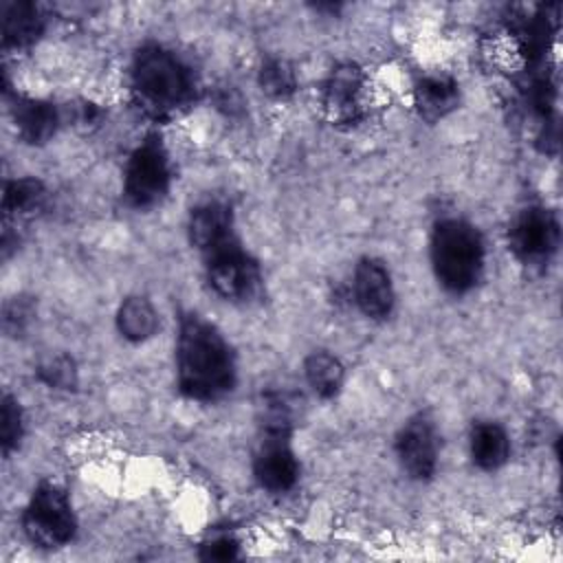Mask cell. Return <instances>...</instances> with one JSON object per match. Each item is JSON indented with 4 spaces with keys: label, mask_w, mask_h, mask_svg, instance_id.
<instances>
[{
    "label": "cell",
    "mask_w": 563,
    "mask_h": 563,
    "mask_svg": "<svg viewBox=\"0 0 563 563\" xmlns=\"http://www.w3.org/2000/svg\"><path fill=\"white\" fill-rule=\"evenodd\" d=\"M178 389L198 402H213L235 385V358L220 330L198 314H187L176 341Z\"/></svg>",
    "instance_id": "1"
},
{
    "label": "cell",
    "mask_w": 563,
    "mask_h": 563,
    "mask_svg": "<svg viewBox=\"0 0 563 563\" xmlns=\"http://www.w3.org/2000/svg\"><path fill=\"white\" fill-rule=\"evenodd\" d=\"M132 92L152 117H169L194 97L189 68L161 44H145L132 59Z\"/></svg>",
    "instance_id": "2"
},
{
    "label": "cell",
    "mask_w": 563,
    "mask_h": 563,
    "mask_svg": "<svg viewBox=\"0 0 563 563\" xmlns=\"http://www.w3.org/2000/svg\"><path fill=\"white\" fill-rule=\"evenodd\" d=\"M431 264L438 282L455 295L471 290L484 271L479 231L460 218H444L431 233Z\"/></svg>",
    "instance_id": "3"
},
{
    "label": "cell",
    "mask_w": 563,
    "mask_h": 563,
    "mask_svg": "<svg viewBox=\"0 0 563 563\" xmlns=\"http://www.w3.org/2000/svg\"><path fill=\"white\" fill-rule=\"evenodd\" d=\"M205 275L216 295L227 301H251L262 292L257 260L242 249L238 235L202 253Z\"/></svg>",
    "instance_id": "4"
},
{
    "label": "cell",
    "mask_w": 563,
    "mask_h": 563,
    "mask_svg": "<svg viewBox=\"0 0 563 563\" xmlns=\"http://www.w3.org/2000/svg\"><path fill=\"white\" fill-rule=\"evenodd\" d=\"M22 528L29 541L40 548H62L73 541L77 519L66 490L42 482L22 512Z\"/></svg>",
    "instance_id": "5"
},
{
    "label": "cell",
    "mask_w": 563,
    "mask_h": 563,
    "mask_svg": "<svg viewBox=\"0 0 563 563\" xmlns=\"http://www.w3.org/2000/svg\"><path fill=\"white\" fill-rule=\"evenodd\" d=\"M172 183V169L165 147L156 139L143 141L125 165L123 194L125 200L136 209H150L158 205Z\"/></svg>",
    "instance_id": "6"
},
{
    "label": "cell",
    "mask_w": 563,
    "mask_h": 563,
    "mask_svg": "<svg viewBox=\"0 0 563 563\" xmlns=\"http://www.w3.org/2000/svg\"><path fill=\"white\" fill-rule=\"evenodd\" d=\"M508 244L526 266H541L559 246V220L545 207L521 209L508 227Z\"/></svg>",
    "instance_id": "7"
},
{
    "label": "cell",
    "mask_w": 563,
    "mask_h": 563,
    "mask_svg": "<svg viewBox=\"0 0 563 563\" xmlns=\"http://www.w3.org/2000/svg\"><path fill=\"white\" fill-rule=\"evenodd\" d=\"M396 455L411 479H429L438 466V433L433 422L418 413L409 418L396 435Z\"/></svg>",
    "instance_id": "8"
},
{
    "label": "cell",
    "mask_w": 563,
    "mask_h": 563,
    "mask_svg": "<svg viewBox=\"0 0 563 563\" xmlns=\"http://www.w3.org/2000/svg\"><path fill=\"white\" fill-rule=\"evenodd\" d=\"M290 435L264 433L253 457V475L268 493H288L299 479V462L288 442Z\"/></svg>",
    "instance_id": "9"
},
{
    "label": "cell",
    "mask_w": 563,
    "mask_h": 563,
    "mask_svg": "<svg viewBox=\"0 0 563 563\" xmlns=\"http://www.w3.org/2000/svg\"><path fill=\"white\" fill-rule=\"evenodd\" d=\"M352 290H354V301L365 317L380 321L391 314L396 295H394L389 271L383 266V262L374 257L358 260L354 268Z\"/></svg>",
    "instance_id": "10"
},
{
    "label": "cell",
    "mask_w": 563,
    "mask_h": 563,
    "mask_svg": "<svg viewBox=\"0 0 563 563\" xmlns=\"http://www.w3.org/2000/svg\"><path fill=\"white\" fill-rule=\"evenodd\" d=\"M363 73L352 64L336 66L323 88V108L334 123H352L361 114Z\"/></svg>",
    "instance_id": "11"
},
{
    "label": "cell",
    "mask_w": 563,
    "mask_h": 563,
    "mask_svg": "<svg viewBox=\"0 0 563 563\" xmlns=\"http://www.w3.org/2000/svg\"><path fill=\"white\" fill-rule=\"evenodd\" d=\"M187 231H189L191 246H196L202 255L209 249H213L235 235L233 211L224 200L209 198L191 209Z\"/></svg>",
    "instance_id": "12"
},
{
    "label": "cell",
    "mask_w": 563,
    "mask_h": 563,
    "mask_svg": "<svg viewBox=\"0 0 563 563\" xmlns=\"http://www.w3.org/2000/svg\"><path fill=\"white\" fill-rule=\"evenodd\" d=\"M11 114L18 136L31 145L46 143L55 134L59 123L55 106L33 97H18L15 103L11 106Z\"/></svg>",
    "instance_id": "13"
},
{
    "label": "cell",
    "mask_w": 563,
    "mask_h": 563,
    "mask_svg": "<svg viewBox=\"0 0 563 563\" xmlns=\"http://www.w3.org/2000/svg\"><path fill=\"white\" fill-rule=\"evenodd\" d=\"M44 31V18L33 2L2 4V44L4 48H26Z\"/></svg>",
    "instance_id": "14"
},
{
    "label": "cell",
    "mask_w": 563,
    "mask_h": 563,
    "mask_svg": "<svg viewBox=\"0 0 563 563\" xmlns=\"http://www.w3.org/2000/svg\"><path fill=\"white\" fill-rule=\"evenodd\" d=\"M416 108L422 119L438 121L446 117L460 99L457 84L446 75H427L413 88Z\"/></svg>",
    "instance_id": "15"
},
{
    "label": "cell",
    "mask_w": 563,
    "mask_h": 563,
    "mask_svg": "<svg viewBox=\"0 0 563 563\" xmlns=\"http://www.w3.org/2000/svg\"><path fill=\"white\" fill-rule=\"evenodd\" d=\"M471 457L482 471H497L510 455L506 431L497 422H477L471 429Z\"/></svg>",
    "instance_id": "16"
},
{
    "label": "cell",
    "mask_w": 563,
    "mask_h": 563,
    "mask_svg": "<svg viewBox=\"0 0 563 563\" xmlns=\"http://www.w3.org/2000/svg\"><path fill=\"white\" fill-rule=\"evenodd\" d=\"M117 328L123 339L132 343H141L156 334L158 330V314L147 297L134 295L121 301L117 312Z\"/></svg>",
    "instance_id": "17"
},
{
    "label": "cell",
    "mask_w": 563,
    "mask_h": 563,
    "mask_svg": "<svg viewBox=\"0 0 563 563\" xmlns=\"http://www.w3.org/2000/svg\"><path fill=\"white\" fill-rule=\"evenodd\" d=\"M303 374H306L308 385L312 387V391L319 398L336 396L341 385H343V365L334 354H330L325 350L312 352L306 358Z\"/></svg>",
    "instance_id": "18"
},
{
    "label": "cell",
    "mask_w": 563,
    "mask_h": 563,
    "mask_svg": "<svg viewBox=\"0 0 563 563\" xmlns=\"http://www.w3.org/2000/svg\"><path fill=\"white\" fill-rule=\"evenodd\" d=\"M46 202V189L37 178H15L4 187L2 209L9 218H26L37 213Z\"/></svg>",
    "instance_id": "19"
},
{
    "label": "cell",
    "mask_w": 563,
    "mask_h": 563,
    "mask_svg": "<svg viewBox=\"0 0 563 563\" xmlns=\"http://www.w3.org/2000/svg\"><path fill=\"white\" fill-rule=\"evenodd\" d=\"M260 86L271 97H277V99L290 97L297 86L290 64L284 59H266L260 70Z\"/></svg>",
    "instance_id": "20"
},
{
    "label": "cell",
    "mask_w": 563,
    "mask_h": 563,
    "mask_svg": "<svg viewBox=\"0 0 563 563\" xmlns=\"http://www.w3.org/2000/svg\"><path fill=\"white\" fill-rule=\"evenodd\" d=\"M37 378L53 389H73L77 385V369L70 356L53 354L37 365Z\"/></svg>",
    "instance_id": "21"
},
{
    "label": "cell",
    "mask_w": 563,
    "mask_h": 563,
    "mask_svg": "<svg viewBox=\"0 0 563 563\" xmlns=\"http://www.w3.org/2000/svg\"><path fill=\"white\" fill-rule=\"evenodd\" d=\"M22 438V411L15 398L9 394L2 396V411H0V442L2 453L9 455Z\"/></svg>",
    "instance_id": "22"
},
{
    "label": "cell",
    "mask_w": 563,
    "mask_h": 563,
    "mask_svg": "<svg viewBox=\"0 0 563 563\" xmlns=\"http://www.w3.org/2000/svg\"><path fill=\"white\" fill-rule=\"evenodd\" d=\"M238 556V541L231 534H216L200 545V559L205 561H231Z\"/></svg>",
    "instance_id": "23"
},
{
    "label": "cell",
    "mask_w": 563,
    "mask_h": 563,
    "mask_svg": "<svg viewBox=\"0 0 563 563\" xmlns=\"http://www.w3.org/2000/svg\"><path fill=\"white\" fill-rule=\"evenodd\" d=\"M31 317H33V306L26 299L15 297L4 306V330L11 334H18L26 328Z\"/></svg>",
    "instance_id": "24"
}]
</instances>
